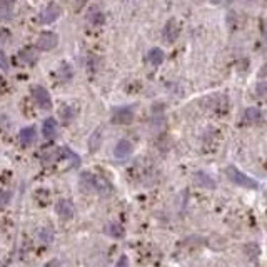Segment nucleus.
<instances>
[{"mask_svg":"<svg viewBox=\"0 0 267 267\" xmlns=\"http://www.w3.org/2000/svg\"><path fill=\"white\" fill-rule=\"evenodd\" d=\"M162 36H164V38L167 42H176L177 37H179V25L176 19H170L167 24L164 25V30H162Z\"/></svg>","mask_w":267,"mask_h":267,"instance_id":"6e6552de","label":"nucleus"},{"mask_svg":"<svg viewBox=\"0 0 267 267\" xmlns=\"http://www.w3.org/2000/svg\"><path fill=\"white\" fill-rule=\"evenodd\" d=\"M125 266H127V257H120L119 266H117V267H125Z\"/></svg>","mask_w":267,"mask_h":267,"instance_id":"b1692460","label":"nucleus"},{"mask_svg":"<svg viewBox=\"0 0 267 267\" xmlns=\"http://www.w3.org/2000/svg\"><path fill=\"white\" fill-rule=\"evenodd\" d=\"M10 199V194L8 192H0V205H5Z\"/></svg>","mask_w":267,"mask_h":267,"instance_id":"4be33fe9","label":"nucleus"},{"mask_svg":"<svg viewBox=\"0 0 267 267\" xmlns=\"http://www.w3.org/2000/svg\"><path fill=\"white\" fill-rule=\"evenodd\" d=\"M99 141H100V132H95L90 139V151H95L99 147Z\"/></svg>","mask_w":267,"mask_h":267,"instance_id":"aec40b11","label":"nucleus"},{"mask_svg":"<svg viewBox=\"0 0 267 267\" xmlns=\"http://www.w3.org/2000/svg\"><path fill=\"white\" fill-rule=\"evenodd\" d=\"M262 119V112L259 111V109L256 107H249L244 111V122L246 124H256V122H259Z\"/></svg>","mask_w":267,"mask_h":267,"instance_id":"ddd939ff","label":"nucleus"},{"mask_svg":"<svg viewBox=\"0 0 267 267\" xmlns=\"http://www.w3.org/2000/svg\"><path fill=\"white\" fill-rule=\"evenodd\" d=\"M266 72H267V65H266V67L262 69V71L259 72V77H266Z\"/></svg>","mask_w":267,"mask_h":267,"instance_id":"393cba45","label":"nucleus"},{"mask_svg":"<svg viewBox=\"0 0 267 267\" xmlns=\"http://www.w3.org/2000/svg\"><path fill=\"white\" fill-rule=\"evenodd\" d=\"M87 19H89L90 24H102V22H104V15H102V12H100L97 7H94V8H90V10H89V14H87Z\"/></svg>","mask_w":267,"mask_h":267,"instance_id":"dca6fc26","label":"nucleus"},{"mask_svg":"<svg viewBox=\"0 0 267 267\" xmlns=\"http://www.w3.org/2000/svg\"><path fill=\"white\" fill-rule=\"evenodd\" d=\"M80 186H82V189H85L89 192H97V194H102V195H107L109 192L112 191V186L106 181V179H102L100 176H95V174H90V172H82Z\"/></svg>","mask_w":267,"mask_h":267,"instance_id":"f257e3e1","label":"nucleus"},{"mask_svg":"<svg viewBox=\"0 0 267 267\" xmlns=\"http://www.w3.org/2000/svg\"><path fill=\"white\" fill-rule=\"evenodd\" d=\"M147 57H149V62H151L152 65H160L162 62H164V52H162V49H159V47L151 49Z\"/></svg>","mask_w":267,"mask_h":267,"instance_id":"4468645a","label":"nucleus"},{"mask_svg":"<svg viewBox=\"0 0 267 267\" xmlns=\"http://www.w3.org/2000/svg\"><path fill=\"white\" fill-rule=\"evenodd\" d=\"M132 152H134V146H132V142H129V141H119L115 149H114V155H115V159H119V160H124L127 157H130Z\"/></svg>","mask_w":267,"mask_h":267,"instance_id":"0eeeda50","label":"nucleus"},{"mask_svg":"<svg viewBox=\"0 0 267 267\" xmlns=\"http://www.w3.org/2000/svg\"><path fill=\"white\" fill-rule=\"evenodd\" d=\"M256 95L261 100H266L267 102V82H262V84H257L256 87Z\"/></svg>","mask_w":267,"mask_h":267,"instance_id":"a211bd4d","label":"nucleus"},{"mask_svg":"<svg viewBox=\"0 0 267 267\" xmlns=\"http://www.w3.org/2000/svg\"><path fill=\"white\" fill-rule=\"evenodd\" d=\"M264 38H266V43H267V24H266V27H264Z\"/></svg>","mask_w":267,"mask_h":267,"instance_id":"a878e982","label":"nucleus"},{"mask_svg":"<svg viewBox=\"0 0 267 267\" xmlns=\"http://www.w3.org/2000/svg\"><path fill=\"white\" fill-rule=\"evenodd\" d=\"M19 59L22 60L24 64H29V65H34L38 60V50L34 49V47H27V49H22L20 54H19Z\"/></svg>","mask_w":267,"mask_h":267,"instance_id":"9b49d317","label":"nucleus"},{"mask_svg":"<svg viewBox=\"0 0 267 267\" xmlns=\"http://www.w3.org/2000/svg\"><path fill=\"white\" fill-rule=\"evenodd\" d=\"M12 17V7L5 0H0V19H10Z\"/></svg>","mask_w":267,"mask_h":267,"instance_id":"f3484780","label":"nucleus"},{"mask_svg":"<svg viewBox=\"0 0 267 267\" xmlns=\"http://www.w3.org/2000/svg\"><path fill=\"white\" fill-rule=\"evenodd\" d=\"M212 2H214V3H219V2H222V0H212Z\"/></svg>","mask_w":267,"mask_h":267,"instance_id":"bb28decb","label":"nucleus"},{"mask_svg":"<svg viewBox=\"0 0 267 267\" xmlns=\"http://www.w3.org/2000/svg\"><path fill=\"white\" fill-rule=\"evenodd\" d=\"M0 69H2V71H7V69H8L7 57H5V54H3L2 50H0Z\"/></svg>","mask_w":267,"mask_h":267,"instance_id":"412c9836","label":"nucleus"},{"mask_svg":"<svg viewBox=\"0 0 267 267\" xmlns=\"http://www.w3.org/2000/svg\"><path fill=\"white\" fill-rule=\"evenodd\" d=\"M42 134L45 139H54L57 135V122L55 119H52V117H49V119L43 120V125H42Z\"/></svg>","mask_w":267,"mask_h":267,"instance_id":"f8f14e48","label":"nucleus"},{"mask_svg":"<svg viewBox=\"0 0 267 267\" xmlns=\"http://www.w3.org/2000/svg\"><path fill=\"white\" fill-rule=\"evenodd\" d=\"M36 139H37V132L34 127H25V129H22L19 134V141L24 147L32 146V144L36 142Z\"/></svg>","mask_w":267,"mask_h":267,"instance_id":"9d476101","label":"nucleus"},{"mask_svg":"<svg viewBox=\"0 0 267 267\" xmlns=\"http://www.w3.org/2000/svg\"><path fill=\"white\" fill-rule=\"evenodd\" d=\"M32 97H34L36 104L40 109H45V111H49V109L52 107L50 94L47 92V89H43V87H40V85L32 87Z\"/></svg>","mask_w":267,"mask_h":267,"instance_id":"7ed1b4c3","label":"nucleus"},{"mask_svg":"<svg viewBox=\"0 0 267 267\" xmlns=\"http://www.w3.org/2000/svg\"><path fill=\"white\" fill-rule=\"evenodd\" d=\"M226 172H227V177L230 179V182H234L235 186L247 187V189H257V187H259V184L254 181V179L246 176V174H242L237 167H234V165H229Z\"/></svg>","mask_w":267,"mask_h":267,"instance_id":"f03ea898","label":"nucleus"},{"mask_svg":"<svg viewBox=\"0 0 267 267\" xmlns=\"http://www.w3.org/2000/svg\"><path fill=\"white\" fill-rule=\"evenodd\" d=\"M57 43H59V37H57V34L43 32V34H40V37H38V40H37V49L52 50L57 47Z\"/></svg>","mask_w":267,"mask_h":267,"instance_id":"423d86ee","label":"nucleus"},{"mask_svg":"<svg viewBox=\"0 0 267 267\" xmlns=\"http://www.w3.org/2000/svg\"><path fill=\"white\" fill-rule=\"evenodd\" d=\"M59 15H60V7L52 2L40 12L38 22H40V24H52V22H55L59 19Z\"/></svg>","mask_w":267,"mask_h":267,"instance_id":"39448f33","label":"nucleus"},{"mask_svg":"<svg viewBox=\"0 0 267 267\" xmlns=\"http://www.w3.org/2000/svg\"><path fill=\"white\" fill-rule=\"evenodd\" d=\"M55 211L62 219H72L74 217V204L67 199H60L55 204Z\"/></svg>","mask_w":267,"mask_h":267,"instance_id":"1a4fd4ad","label":"nucleus"},{"mask_svg":"<svg viewBox=\"0 0 267 267\" xmlns=\"http://www.w3.org/2000/svg\"><path fill=\"white\" fill-rule=\"evenodd\" d=\"M60 264H59V261H50V262H47L45 266L43 267H59Z\"/></svg>","mask_w":267,"mask_h":267,"instance_id":"5701e85b","label":"nucleus"},{"mask_svg":"<svg viewBox=\"0 0 267 267\" xmlns=\"http://www.w3.org/2000/svg\"><path fill=\"white\" fill-rule=\"evenodd\" d=\"M134 120V111L130 107H119L112 114V122L119 125H127Z\"/></svg>","mask_w":267,"mask_h":267,"instance_id":"20e7f679","label":"nucleus"},{"mask_svg":"<svg viewBox=\"0 0 267 267\" xmlns=\"http://www.w3.org/2000/svg\"><path fill=\"white\" fill-rule=\"evenodd\" d=\"M59 74H60V77H62L64 80L71 78V77H72V69H71V65L62 64V65H60V69H59Z\"/></svg>","mask_w":267,"mask_h":267,"instance_id":"6ab92c4d","label":"nucleus"},{"mask_svg":"<svg viewBox=\"0 0 267 267\" xmlns=\"http://www.w3.org/2000/svg\"><path fill=\"white\" fill-rule=\"evenodd\" d=\"M3 84V80H2V77H0V85H2Z\"/></svg>","mask_w":267,"mask_h":267,"instance_id":"cd10ccee","label":"nucleus"},{"mask_svg":"<svg viewBox=\"0 0 267 267\" xmlns=\"http://www.w3.org/2000/svg\"><path fill=\"white\" fill-rule=\"evenodd\" d=\"M106 232L109 235H112V237H124V227H122L120 224H117V222H111L107 227H106Z\"/></svg>","mask_w":267,"mask_h":267,"instance_id":"2eb2a0df","label":"nucleus"}]
</instances>
